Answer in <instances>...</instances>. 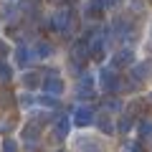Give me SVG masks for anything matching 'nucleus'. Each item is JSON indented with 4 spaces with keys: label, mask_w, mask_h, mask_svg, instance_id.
<instances>
[{
    "label": "nucleus",
    "mask_w": 152,
    "mask_h": 152,
    "mask_svg": "<svg viewBox=\"0 0 152 152\" xmlns=\"http://www.w3.org/2000/svg\"><path fill=\"white\" fill-rule=\"evenodd\" d=\"M13 99H15V96H13V94L8 91V89H3V94H0V102H3V107H10V104H13Z\"/></svg>",
    "instance_id": "obj_21"
},
{
    "label": "nucleus",
    "mask_w": 152,
    "mask_h": 152,
    "mask_svg": "<svg viewBox=\"0 0 152 152\" xmlns=\"http://www.w3.org/2000/svg\"><path fill=\"white\" fill-rule=\"evenodd\" d=\"M79 152H102V150H99V145H94V142H86V140H84L81 147H79Z\"/></svg>",
    "instance_id": "obj_19"
},
{
    "label": "nucleus",
    "mask_w": 152,
    "mask_h": 152,
    "mask_svg": "<svg viewBox=\"0 0 152 152\" xmlns=\"http://www.w3.org/2000/svg\"><path fill=\"white\" fill-rule=\"evenodd\" d=\"M43 91L51 94V96H58V94H64V79H61L56 71H48V76L43 79Z\"/></svg>",
    "instance_id": "obj_3"
},
{
    "label": "nucleus",
    "mask_w": 152,
    "mask_h": 152,
    "mask_svg": "<svg viewBox=\"0 0 152 152\" xmlns=\"http://www.w3.org/2000/svg\"><path fill=\"white\" fill-rule=\"evenodd\" d=\"M99 84H102V89L107 94H114V91L122 89V81H119V76H117L114 69H102L99 71Z\"/></svg>",
    "instance_id": "obj_1"
},
{
    "label": "nucleus",
    "mask_w": 152,
    "mask_h": 152,
    "mask_svg": "<svg viewBox=\"0 0 152 152\" xmlns=\"http://www.w3.org/2000/svg\"><path fill=\"white\" fill-rule=\"evenodd\" d=\"M33 58H36V53H33L28 46H15V66L18 69H26Z\"/></svg>",
    "instance_id": "obj_7"
},
{
    "label": "nucleus",
    "mask_w": 152,
    "mask_h": 152,
    "mask_svg": "<svg viewBox=\"0 0 152 152\" xmlns=\"http://www.w3.org/2000/svg\"><path fill=\"white\" fill-rule=\"evenodd\" d=\"M124 66H134V51L132 48H122L112 56V69H124Z\"/></svg>",
    "instance_id": "obj_4"
},
{
    "label": "nucleus",
    "mask_w": 152,
    "mask_h": 152,
    "mask_svg": "<svg viewBox=\"0 0 152 152\" xmlns=\"http://www.w3.org/2000/svg\"><path fill=\"white\" fill-rule=\"evenodd\" d=\"M18 102H20V104H23V107H31V104H33V102H36V99H33V96H31V94H23V96H18Z\"/></svg>",
    "instance_id": "obj_22"
},
{
    "label": "nucleus",
    "mask_w": 152,
    "mask_h": 152,
    "mask_svg": "<svg viewBox=\"0 0 152 152\" xmlns=\"http://www.w3.org/2000/svg\"><path fill=\"white\" fill-rule=\"evenodd\" d=\"M8 53H10V46H8L5 41H0V58H5Z\"/></svg>",
    "instance_id": "obj_23"
},
{
    "label": "nucleus",
    "mask_w": 152,
    "mask_h": 152,
    "mask_svg": "<svg viewBox=\"0 0 152 152\" xmlns=\"http://www.w3.org/2000/svg\"><path fill=\"white\" fill-rule=\"evenodd\" d=\"M10 79H13V66H10V64H5V61L0 58V81L8 84Z\"/></svg>",
    "instance_id": "obj_13"
},
{
    "label": "nucleus",
    "mask_w": 152,
    "mask_h": 152,
    "mask_svg": "<svg viewBox=\"0 0 152 152\" xmlns=\"http://www.w3.org/2000/svg\"><path fill=\"white\" fill-rule=\"evenodd\" d=\"M96 127L104 132V134H114V124H112V119H109L107 114H99L96 117Z\"/></svg>",
    "instance_id": "obj_10"
},
{
    "label": "nucleus",
    "mask_w": 152,
    "mask_h": 152,
    "mask_svg": "<svg viewBox=\"0 0 152 152\" xmlns=\"http://www.w3.org/2000/svg\"><path fill=\"white\" fill-rule=\"evenodd\" d=\"M150 74H152V64L150 61H142V64L132 66V79H134V81H145Z\"/></svg>",
    "instance_id": "obj_8"
},
{
    "label": "nucleus",
    "mask_w": 152,
    "mask_h": 152,
    "mask_svg": "<svg viewBox=\"0 0 152 152\" xmlns=\"http://www.w3.org/2000/svg\"><path fill=\"white\" fill-rule=\"evenodd\" d=\"M71 26V10L69 8H61L51 15V31H61V33H69Z\"/></svg>",
    "instance_id": "obj_2"
},
{
    "label": "nucleus",
    "mask_w": 152,
    "mask_h": 152,
    "mask_svg": "<svg viewBox=\"0 0 152 152\" xmlns=\"http://www.w3.org/2000/svg\"><path fill=\"white\" fill-rule=\"evenodd\" d=\"M71 122H74L76 127H89L94 122V112L89 107H76L74 109V117H71Z\"/></svg>",
    "instance_id": "obj_6"
},
{
    "label": "nucleus",
    "mask_w": 152,
    "mask_h": 152,
    "mask_svg": "<svg viewBox=\"0 0 152 152\" xmlns=\"http://www.w3.org/2000/svg\"><path fill=\"white\" fill-rule=\"evenodd\" d=\"M137 134H140L142 140H150L152 137V119H142L140 124H137Z\"/></svg>",
    "instance_id": "obj_11"
},
{
    "label": "nucleus",
    "mask_w": 152,
    "mask_h": 152,
    "mask_svg": "<svg viewBox=\"0 0 152 152\" xmlns=\"http://www.w3.org/2000/svg\"><path fill=\"white\" fill-rule=\"evenodd\" d=\"M23 84H26L28 89H36V86H41L43 81H41V76H38V74H33V71H28V74L23 76Z\"/></svg>",
    "instance_id": "obj_14"
},
{
    "label": "nucleus",
    "mask_w": 152,
    "mask_h": 152,
    "mask_svg": "<svg viewBox=\"0 0 152 152\" xmlns=\"http://www.w3.org/2000/svg\"><path fill=\"white\" fill-rule=\"evenodd\" d=\"M36 102H38V104H43V107H48V109L61 107V104H58V99H56V96H51V94H43V96H38Z\"/></svg>",
    "instance_id": "obj_16"
},
{
    "label": "nucleus",
    "mask_w": 152,
    "mask_h": 152,
    "mask_svg": "<svg viewBox=\"0 0 152 152\" xmlns=\"http://www.w3.org/2000/svg\"><path fill=\"white\" fill-rule=\"evenodd\" d=\"M38 132H41V127H38V122H31V124L23 129V140H28V142H33V137L38 140Z\"/></svg>",
    "instance_id": "obj_12"
},
{
    "label": "nucleus",
    "mask_w": 152,
    "mask_h": 152,
    "mask_svg": "<svg viewBox=\"0 0 152 152\" xmlns=\"http://www.w3.org/2000/svg\"><path fill=\"white\" fill-rule=\"evenodd\" d=\"M71 124H74V122H71L69 117H58V122H56V127H53V134L58 137V140H66L69 132H71Z\"/></svg>",
    "instance_id": "obj_9"
},
{
    "label": "nucleus",
    "mask_w": 152,
    "mask_h": 152,
    "mask_svg": "<svg viewBox=\"0 0 152 152\" xmlns=\"http://www.w3.org/2000/svg\"><path fill=\"white\" fill-rule=\"evenodd\" d=\"M117 129L124 134V132L132 129V117H119V122H117Z\"/></svg>",
    "instance_id": "obj_18"
},
{
    "label": "nucleus",
    "mask_w": 152,
    "mask_h": 152,
    "mask_svg": "<svg viewBox=\"0 0 152 152\" xmlns=\"http://www.w3.org/2000/svg\"><path fill=\"white\" fill-rule=\"evenodd\" d=\"M124 152H142V147L137 145V142H132V145H127V150Z\"/></svg>",
    "instance_id": "obj_24"
},
{
    "label": "nucleus",
    "mask_w": 152,
    "mask_h": 152,
    "mask_svg": "<svg viewBox=\"0 0 152 152\" xmlns=\"http://www.w3.org/2000/svg\"><path fill=\"white\" fill-rule=\"evenodd\" d=\"M3 152H18V145H15V140H3Z\"/></svg>",
    "instance_id": "obj_20"
},
{
    "label": "nucleus",
    "mask_w": 152,
    "mask_h": 152,
    "mask_svg": "<svg viewBox=\"0 0 152 152\" xmlns=\"http://www.w3.org/2000/svg\"><path fill=\"white\" fill-rule=\"evenodd\" d=\"M76 96H81V99L94 96V76L91 74H81V79L76 84Z\"/></svg>",
    "instance_id": "obj_5"
},
{
    "label": "nucleus",
    "mask_w": 152,
    "mask_h": 152,
    "mask_svg": "<svg viewBox=\"0 0 152 152\" xmlns=\"http://www.w3.org/2000/svg\"><path fill=\"white\" fill-rule=\"evenodd\" d=\"M104 109H107V112H119L122 102H119V99H114V96H109V99H104Z\"/></svg>",
    "instance_id": "obj_17"
},
{
    "label": "nucleus",
    "mask_w": 152,
    "mask_h": 152,
    "mask_svg": "<svg viewBox=\"0 0 152 152\" xmlns=\"http://www.w3.org/2000/svg\"><path fill=\"white\" fill-rule=\"evenodd\" d=\"M150 99H152V96H150Z\"/></svg>",
    "instance_id": "obj_25"
},
{
    "label": "nucleus",
    "mask_w": 152,
    "mask_h": 152,
    "mask_svg": "<svg viewBox=\"0 0 152 152\" xmlns=\"http://www.w3.org/2000/svg\"><path fill=\"white\" fill-rule=\"evenodd\" d=\"M51 43H46V41H41V43H36V48H33V53L38 56V58H46V56H51Z\"/></svg>",
    "instance_id": "obj_15"
}]
</instances>
